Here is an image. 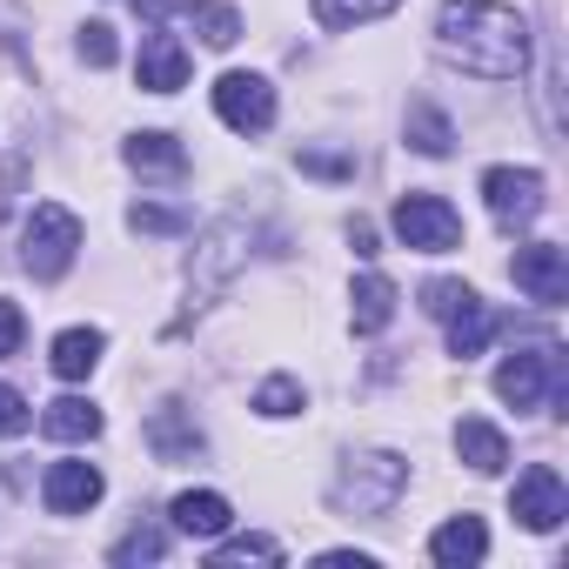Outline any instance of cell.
Returning a JSON list of instances; mask_svg holds the SVG:
<instances>
[{
  "instance_id": "cell-1",
  "label": "cell",
  "mask_w": 569,
  "mask_h": 569,
  "mask_svg": "<svg viewBox=\"0 0 569 569\" xmlns=\"http://www.w3.org/2000/svg\"><path fill=\"white\" fill-rule=\"evenodd\" d=\"M436 54L476 81H522L529 74V28L502 0H442Z\"/></svg>"
},
{
  "instance_id": "cell-2",
  "label": "cell",
  "mask_w": 569,
  "mask_h": 569,
  "mask_svg": "<svg viewBox=\"0 0 569 569\" xmlns=\"http://www.w3.org/2000/svg\"><path fill=\"white\" fill-rule=\"evenodd\" d=\"M402 489H409V462L402 456H389V449H369V456H349L342 462V476L329 482V502L342 509V516H389L396 502H402Z\"/></svg>"
},
{
  "instance_id": "cell-3",
  "label": "cell",
  "mask_w": 569,
  "mask_h": 569,
  "mask_svg": "<svg viewBox=\"0 0 569 569\" xmlns=\"http://www.w3.org/2000/svg\"><path fill=\"white\" fill-rule=\"evenodd\" d=\"M74 254H81V221H74V208L34 201V214H28V228H21V268H28L34 281H61V274L74 268Z\"/></svg>"
},
{
  "instance_id": "cell-4",
  "label": "cell",
  "mask_w": 569,
  "mask_h": 569,
  "mask_svg": "<svg viewBox=\"0 0 569 569\" xmlns=\"http://www.w3.org/2000/svg\"><path fill=\"white\" fill-rule=\"evenodd\" d=\"M496 396L516 416H529L542 402H562V349H522V356H509L496 369Z\"/></svg>"
},
{
  "instance_id": "cell-5",
  "label": "cell",
  "mask_w": 569,
  "mask_h": 569,
  "mask_svg": "<svg viewBox=\"0 0 569 569\" xmlns=\"http://www.w3.org/2000/svg\"><path fill=\"white\" fill-rule=\"evenodd\" d=\"M389 221H396L402 248H416V254H449V248H462V214H456L442 194H402Z\"/></svg>"
},
{
  "instance_id": "cell-6",
  "label": "cell",
  "mask_w": 569,
  "mask_h": 569,
  "mask_svg": "<svg viewBox=\"0 0 569 569\" xmlns=\"http://www.w3.org/2000/svg\"><path fill=\"white\" fill-rule=\"evenodd\" d=\"M509 509H516V522H522V529L549 536V529L569 516V489H562V476H556L549 462H529V469L516 476V496H509Z\"/></svg>"
},
{
  "instance_id": "cell-7",
  "label": "cell",
  "mask_w": 569,
  "mask_h": 569,
  "mask_svg": "<svg viewBox=\"0 0 569 569\" xmlns=\"http://www.w3.org/2000/svg\"><path fill=\"white\" fill-rule=\"evenodd\" d=\"M214 114L234 134H261V128H274V88L261 74H221L214 81Z\"/></svg>"
},
{
  "instance_id": "cell-8",
  "label": "cell",
  "mask_w": 569,
  "mask_h": 569,
  "mask_svg": "<svg viewBox=\"0 0 569 569\" xmlns=\"http://www.w3.org/2000/svg\"><path fill=\"white\" fill-rule=\"evenodd\" d=\"M482 201L502 228H529L542 214V174L536 168H489L482 174Z\"/></svg>"
},
{
  "instance_id": "cell-9",
  "label": "cell",
  "mask_w": 569,
  "mask_h": 569,
  "mask_svg": "<svg viewBox=\"0 0 569 569\" xmlns=\"http://www.w3.org/2000/svg\"><path fill=\"white\" fill-rule=\"evenodd\" d=\"M509 274H516V289H522L529 302H542V309H556V302L569 296V254H562L556 241H529V248H516Z\"/></svg>"
},
{
  "instance_id": "cell-10",
  "label": "cell",
  "mask_w": 569,
  "mask_h": 569,
  "mask_svg": "<svg viewBox=\"0 0 569 569\" xmlns=\"http://www.w3.org/2000/svg\"><path fill=\"white\" fill-rule=\"evenodd\" d=\"M101 469L94 462H48V476H41V502L54 509V516H81V509H94L101 502Z\"/></svg>"
},
{
  "instance_id": "cell-11",
  "label": "cell",
  "mask_w": 569,
  "mask_h": 569,
  "mask_svg": "<svg viewBox=\"0 0 569 569\" xmlns=\"http://www.w3.org/2000/svg\"><path fill=\"white\" fill-rule=\"evenodd\" d=\"M148 449H154V462H194V456L208 449V436L194 429V416H188L181 402H161V409L148 416Z\"/></svg>"
},
{
  "instance_id": "cell-12",
  "label": "cell",
  "mask_w": 569,
  "mask_h": 569,
  "mask_svg": "<svg viewBox=\"0 0 569 569\" xmlns=\"http://www.w3.org/2000/svg\"><path fill=\"white\" fill-rule=\"evenodd\" d=\"M134 74H141L148 94H174V88H188V48H181L174 34H148Z\"/></svg>"
},
{
  "instance_id": "cell-13",
  "label": "cell",
  "mask_w": 569,
  "mask_h": 569,
  "mask_svg": "<svg viewBox=\"0 0 569 569\" xmlns=\"http://www.w3.org/2000/svg\"><path fill=\"white\" fill-rule=\"evenodd\" d=\"M121 154H128V168H134V174H148V181H181V174H188V148H181L174 134H161V128L134 134Z\"/></svg>"
},
{
  "instance_id": "cell-14",
  "label": "cell",
  "mask_w": 569,
  "mask_h": 569,
  "mask_svg": "<svg viewBox=\"0 0 569 569\" xmlns=\"http://www.w3.org/2000/svg\"><path fill=\"white\" fill-rule=\"evenodd\" d=\"M101 356H108V336H101V329H61L54 349H48V369H54L61 382H88V376L101 369Z\"/></svg>"
},
{
  "instance_id": "cell-15",
  "label": "cell",
  "mask_w": 569,
  "mask_h": 569,
  "mask_svg": "<svg viewBox=\"0 0 569 569\" xmlns=\"http://www.w3.org/2000/svg\"><path fill=\"white\" fill-rule=\"evenodd\" d=\"M429 556H436L442 569H469V562H482V556H489V529H482V516H449V522L429 536Z\"/></svg>"
},
{
  "instance_id": "cell-16",
  "label": "cell",
  "mask_w": 569,
  "mask_h": 569,
  "mask_svg": "<svg viewBox=\"0 0 569 569\" xmlns=\"http://www.w3.org/2000/svg\"><path fill=\"white\" fill-rule=\"evenodd\" d=\"M349 316H356V336H382L396 322V281L389 274H356V289H349Z\"/></svg>"
},
{
  "instance_id": "cell-17",
  "label": "cell",
  "mask_w": 569,
  "mask_h": 569,
  "mask_svg": "<svg viewBox=\"0 0 569 569\" xmlns=\"http://www.w3.org/2000/svg\"><path fill=\"white\" fill-rule=\"evenodd\" d=\"M456 456H462L476 476H502V469H509V442H502V429L482 422V416H462V422H456Z\"/></svg>"
},
{
  "instance_id": "cell-18",
  "label": "cell",
  "mask_w": 569,
  "mask_h": 569,
  "mask_svg": "<svg viewBox=\"0 0 569 569\" xmlns=\"http://www.w3.org/2000/svg\"><path fill=\"white\" fill-rule=\"evenodd\" d=\"M168 516H174L181 536H221V529L234 522L228 496H214V489H181V496L168 502Z\"/></svg>"
},
{
  "instance_id": "cell-19",
  "label": "cell",
  "mask_w": 569,
  "mask_h": 569,
  "mask_svg": "<svg viewBox=\"0 0 569 569\" xmlns=\"http://www.w3.org/2000/svg\"><path fill=\"white\" fill-rule=\"evenodd\" d=\"M41 429H48L54 442H94V436H101V409H94L88 396H61V402H48Z\"/></svg>"
},
{
  "instance_id": "cell-20",
  "label": "cell",
  "mask_w": 569,
  "mask_h": 569,
  "mask_svg": "<svg viewBox=\"0 0 569 569\" xmlns=\"http://www.w3.org/2000/svg\"><path fill=\"white\" fill-rule=\"evenodd\" d=\"M489 336H496V316H489V302H482V296H469V302L449 316V356H462V362H469V356H482V349H489Z\"/></svg>"
},
{
  "instance_id": "cell-21",
  "label": "cell",
  "mask_w": 569,
  "mask_h": 569,
  "mask_svg": "<svg viewBox=\"0 0 569 569\" xmlns=\"http://www.w3.org/2000/svg\"><path fill=\"white\" fill-rule=\"evenodd\" d=\"M402 134H409V148H416V154H429V161H442V154L456 148V128H449V114H442V108H429V101H416V108H409Z\"/></svg>"
},
{
  "instance_id": "cell-22",
  "label": "cell",
  "mask_w": 569,
  "mask_h": 569,
  "mask_svg": "<svg viewBox=\"0 0 569 569\" xmlns=\"http://www.w3.org/2000/svg\"><path fill=\"white\" fill-rule=\"evenodd\" d=\"M241 234H248L241 221H221V228L208 234V254H201V296L214 289V281H228V274L241 268V254H248V248H241Z\"/></svg>"
},
{
  "instance_id": "cell-23",
  "label": "cell",
  "mask_w": 569,
  "mask_h": 569,
  "mask_svg": "<svg viewBox=\"0 0 569 569\" xmlns=\"http://www.w3.org/2000/svg\"><path fill=\"white\" fill-rule=\"evenodd\" d=\"M181 21H188L208 48H234V41H241V14H234V8H221V0H188Z\"/></svg>"
},
{
  "instance_id": "cell-24",
  "label": "cell",
  "mask_w": 569,
  "mask_h": 569,
  "mask_svg": "<svg viewBox=\"0 0 569 569\" xmlns=\"http://www.w3.org/2000/svg\"><path fill=\"white\" fill-rule=\"evenodd\" d=\"M309 8H316V21L322 28H369V21H382V14H396L402 8V0H309Z\"/></svg>"
},
{
  "instance_id": "cell-25",
  "label": "cell",
  "mask_w": 569,
  "mask_h": 569,
  "mask_svg": "<svg viewBox=\"0 0 569 569\" xmlns=\"http://www.w3.org/2000/svg\"><path fill=\"white\" fill-rule=\"evenodd\" d=\"M254 409H261L268 422H281V416H302V409H309V396H302V382H296V376H268V382L254 389Z\"/></svg>"
},
{
  "instance_id": "cell-26",
  "label": "cell",
  "mask_w": 569,
  "mask_h": 569,
  "mask_svg": "<svg viewBox=\"0 0 569 569\" xmlns=\"http://www.w3.org/2000/svg\"><path fill=\"white\" fill-rule=\"evenodd\" d=\"M161 549H168L161 529H128V536L108 549V562H114V569H128V562H161Z\"/></svg>"
},
{
  "instance_id": "cell-27",
  "label": "cell",
  "mask_w": 569,
  "mask_h": 569,
  "mask_svg": "<svg viewBox=\"0 0 569 569\" xmlns=\"http://www.w3.org/2000/svg\"><path fill=\"white\" fill-rule=\"evenodd\" d=\"M234 562H281V542L274 536H234L214 549V569H234Z\"/></svg>"
},
{
  "instance_id": "cell-28",
  "label": "cell",
  "mask_w": 569,
  "mask_h": 569,
  "mask_svg": "<svg viewBox=\"0 0 569 569\" xmlns=\"http://www.w3.org/2000/svg\"><path fill=\"white\" fill-rule=\"evenodd\" d=\"M128 228H134V234H181V228H188V214H181V208L134 201V208H128Z\"/></svg>"
},
{
  "instance_id": "cell-29",
  "label": "cell",
  "mask_w": 569,
  "mask_h": 569,
  "mask_svg": "<svg viewBox=\"0 0 569 569\" xmlns=\"http://www.w3.org/2000/svg\"><path fill=\"white\" fill-rule=\"evenodd\" d=\"M469 296H476L469 281H422V309H429L436 322H449V316H456V309H462Z\"/></svg>"
},
{
  "instance_id": "cell-30",
  "label": "cell",
  "mask_w": 569,
  "mask_h": 569,
  "mask_svg": "<svg viewBox=\"0 0 569 569\" xmlns=\"http://www.w3.org/2000/svg\"><path fill=\"white\" fill-rule=\"evenodd\" d=\"M114 54H121V48H114V28H108V21H88V28H81V61H88V68H114Z\"/></svg>"
},
{
  "instance_id": "cell-31",
  "label": "cell",
  "mask_w": 569,
  "mask_h": 569,
  "mask_svg": "<svg viewBox=\"0 0 569 569\" xmlns=\"http://www.w3.org/2000/svg\"><path fill=\"white\" fill-rule=\"evenodd\" d=\"M28 429H34V409H28V396L0 382V436H28Z\"/></svg>"
},
{
  "instance_id": "cell-32",
  "label": "cell",
  "mask_w": 569,
  "mask_h": 569,
  "mask_svg": "<svg viewBox=\"0 0 569 569\" xmlns=\"http://www.w3.org/2000/svg\"><path fill=\"white\" fill-rule=\"evenodd\" d=\"M21 336H28V322H21V309L0 296V356H14L21 349Z\"/></svg>"
},
{
  "instance_id": "cell-33",
  "label": "cell",
  "mask_w": 569,
  "mask_h": 569,
  "mask_svg": "<svg viewBox=\"0 0 569 569\" xmlns=\"http://www.w3.org/2000/svg\"><path fill=\"white\" fill-rule=\"evenodd\" d=\"M181 8H188V0H134L141 21H168V14H181Z\"/></svg>"
},
{
  "instance_id": "cell-34",
  "label": "cell",
  "mask_w": 569,
  "mask_h": 569,
  "mask_svg": "<svg viewBox=\"0 0 569 569\" xmlns=\"http://www.w3.org/2000/svg\"><path fill=\"white\" fill-rule=\"evenodd\" d=\"M302 168H309V174H349L356 161H342V154H302Z\"/></svg>"
},
{
  "instance_id": "cell-35",
  "label": "cell",
  "mask_w": 569,
  "mask_h": 569,
  "mask_svg": "<svg viewBox=\"0 0 569 569\" xmlns=\"http://www.w3.org/2000/svg\"><path fill=\"white\" fill-rule=\"evenodd\" d=\"M349 241H356V254H362V261H369V254H376V228H369V221H362V214H356V221H349Z\"/></svg>"
}]
</instances>
